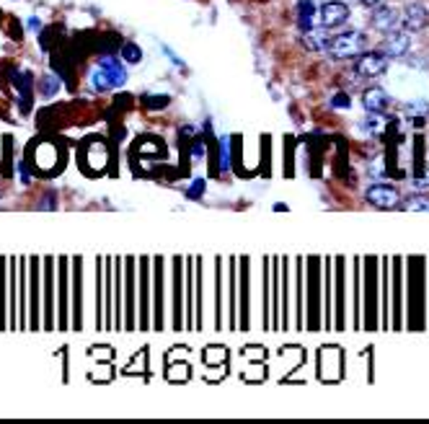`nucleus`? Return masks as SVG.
Listing matches in <instances>:
<instances>
[{"label": "nucleus", "instance_id": "nucleus-1", "mask_svg": "<svg viewBox=\"0 0 429 424\" xmlns=\"http://www.w3.org/2000/svg\"><path fill=\"white\" fill-rule=\"evenodd\" d=\"M124 83H127L124 60H119V57H114V55H101V60L91 70L93 91L107 93V91H114V88H122Z\"/></svg>", "mask_w": 429, "mask_h": 424}, {"label": "nucleus", "instance_id": "nucleus-2", "mask_svg": "<svg viewBox=\"0 0 429 424\" xmlns=\"http://www.w3.org/2000/svg\"><path fill=\"white\" fill-rule=\"evenodd\" d=\"M367 47V36L362 31H342V34L331 36L329 39V52L331 57H337V60H349V57H357L362 55Z\"/></svg>", "mask_w": 429, "mask_h": 424}, {"label": "nucleus", "instance_id": "nucleus-3", "mask_svg": "<svg viewBox=\"0 0 429 424\" xmlns=\"http://www.w3.org/2000/svg\"><path fill=\"white\" fill-rule=\"evenodd\" d=\"M386 70H388V55L383 50H370L357 55L354 73H357L359 78H380Z\"/></svg>", "mask_w": 429, "mask_h": 424}, {"label": "nucleus", "instance_id": "nucleus-4", "mask_svg": "<svg viewBox=\"0 0 429 424\" xmlns=\"http://www.w3.org/2000/svg\"><path fill=\"white\" fill-rule=\"evenodd\" d=\"M347 21H349V6L342 3V0H326L321 6V11H318L321 28H337Z\"/></svg>", "mask_w": 429, "mask_h": 424}, {"label": "nucleus", "instance_id": "nucleus-5", "mask_svg": "<svg viewBox=\"0 0 429 424\" xmlns=\"http://www.w3.org/2000/svg\"><path fill=\"white\" fill-rule=\"evenodd\" d=\"M365 199L372 207H378V210H393V207L401 205V194L388 184L370 186V189L365 191Z\"/></svg>", "mask_w": 429, "mask_h": 424}, {"label": "nucleus", "instance_id": "nucleus-6", "mask_svg": "<svg viewBox=\"0 0 429 424\" xmlns=\"http://www.w3.org/2000/svg\"><path fill=\"white\" fill-rule=\"evenodd\" d=\"M380 50L386 52L388 60H391V57L408 55V50H411V36H408L406 31H401V28H393V31H388V36L383 39Z\"/></svg>", "mask_w": 429, "mask_h": 424}, {"label": "nucleus", "instance_id": "nucleus-7", "mask_svg": "<svg viewBox=\"0 0 429 424\" xmlns=\"http://www.w3.org/2000/svg\"><path fill=\"white\" fill-rule=\"evenodd\" d=\"M401 23L406 31H419L429 23V8L424 3H408L401 14Z\"/></svg>", "mask_w": 429, "mask_h": 424}, {"label": "nucleus", "instance_id": "nucleus-8", "mask_svg": "<svg viewBox=\"0 0 429 424\" xmlns=\"http://www.w3.org/2000/svg\"><path fill=\"white\" fill-rule=\"evenodd\" d=\"M372 26L378 31H393L401 26V14L393 6H375L372 11Z\"/></svg>", "mask_w": 429, "mask_h": 424}, {"label": "nucleus", "instance_id": "nucleus-9", "mask_svg": "<svg viewBox=\"0 0 429 424\" xmlns=\"http://www.w3.org/2000/svg\"><path fill=\"white\" fill-rule=\"evenodd\" d=\"M362 104H365L367 112H386V106L391 104V96H388L386 88L380 85H372L362 93Z\"/></svg>", "mask_w": 429, "mask_h": 424}, {"label": "nucleus", "instance_id": "nucleus-10", "mask_svg": "<svg viewBox=\"0 0 429 424\" xmlns=\"http://www.w3.org/2000/svg\"><path fill=\"white\" fill-rule=\"evenodd\" d=\"M318 23V6L313 0H298V26L300 31H310Z\"/></svg>", "mask_w": 429, "mask_h": 424}, {"label": "nucleus", "instance_id": "nucleus-11", "mask_svg": "<svg viewBox=\"0 0 429 424\" xmlns=\"http://www.w3.org/2000/svg\"><path fill=\"white\" fill-rule=\"evenodd\" d=\"M303 47L310 50V52H323L326 47H329V39H326L323 31L310 28V31H303Z\"/></svg>", "mask_w": 429, "mask_h": 424}, {"label": "nucleus", "instance_id": "nucleus-12", "mask_svg": "<svg viewBox=\"0 0 429 424\" xmlns=\"http://www.w3.org/2000/svg\"><path fill=\"white\" fill-rule=\"evenodd\" d=\"M401 210L406 212H429V194H414L401 202Z\"/></svg>", "mask_w": 429, "mask_h": 424}, {"label": "nucleus", "instance_id": "nucleus-13", "mask_svg": "<svg viewBox=\"0 0 429 424\" xmlns=\"http://www.w3.org/2000/svg\"><path fill=\"white\" fill-rule=\"evenodd\" d=\"M388 122H391V120H388L383 112H370V117L365 120V124H362V127H365L370 134H380L383 129H386Z\"/></svg>", "mask_w": 429, "mask_h": 424}, {"label": "nucleus", "instance_id": "nucleus-14", "mask_svg": "<svg viewBox=\"0 0 429 424\" xmlns=\"http://www.w3.org/2000/svg\"><path fill=\"white\" fill-rule=\"evenodd\" d=\"M217 153H220V161H217V171L220 174H228L233 161H230V140L228 137H222L220 145H217Z\"/></svg>", "mask_w": 429, "mask_h": 424}, {"label": "nucleus", "instance_id": "nucleus-15", "mask_svg": "<svg viewBox=\"0 0 429 424\" xmlns=\"http://www.w3.org/2000/svg\"><path fill=\"white\" fill-rule=\"evenodd\" d=\"M406 114L414 117L416 124H424V120L429 117V104L427 101H411V104L406 106Z\"/></svg>", "mask_w": 429, "mask_h": 424}, {"label": "nucleus", "instance_id": "nucleus-16", "mask_svg": "<svg viewBox=\"0 0 429 424\" xmlns=\"http://www.w3.org/2000/svg\"><path fill=\"white\" fill-rule=\"evenodd\" d=\"M119 52H122L124 63H129V65H137L143 60V50H140L135 42H124L122 47H119Z\"/></svg>", "mask_w": 429, "mask_h": 424}, {"label": "nucleus", "instance_id": "nucleus-17", "mask_svg": "<svg viewBox=\"0 0 429 424\" xmlns=\"http://www.w3.org/2000/svg\"><path fill=\"white\" fill-rule=\"evenodd\" d=\"M189 156H192L194 161H202V158L207 156V137L197 134V137L189 142Z\"/></svg>", "mask_w": 429, "mask_h": 424}, {"label": "nucleus", "instance_id": "nucleus-18", "mask_svg": "<svg viewBox=\"0 0 429 424\" xmlns=\"http://www.w3.org/2000/svg\"><path fill=\"white\" fill-rule=\"evenodd\" d=\"M205 189H207L205 179L197 176L192 184H189V189H186V197H189V199H202V197H205Z\"/></svg>", "mask_w": 429, "mask_h": 424}, {"label": "nucleus", "instance_id": "nucleus-19", "mask_svg": "<svg viewBox=\"0 0 429 424\" xmlns=\"http://www.w3.org/2000/svg\"><path fill=\"white\" fill-rule=\"evenodd\" d=\"M60 88V75L58 73H50L47 78L42 80V93H47V96H55Z\"/></svg>", "mask_w": 429, "mask_h": 424}, {"label": "nucleus", "instance_id": "nucleus-20", "mask_svg": "<svg viewBox=\"0 0 429 424\" xmlns=\"http://www.w3.org/2000/svg\"><path fill=\"white\" fill-rule=\"evenodd\" d=\"M143 104L148 106V109H165V106L171 104V99H168L165 93H161V99H151V96H143Z\"/></svg>", "mask_w": 429, "mask_h": 424}, {"label": "nucleus", "instance_id": "nucleus-21", "mask_svg": "<svg viewBox=\"0 0 429 424\" xmlns=\"http://www.w3.org/2000/svg\"><path fill=\"white\" fill-rule=\"evenodd\" d=\"M331 106H334V109H349L352 106V101H349V96H347V93H334V99H331Z\"/></svg>", "mask_w": 429, "mask_h": 424}, {"label": "nucleus", "instance_id": "nucleus-22", "mask_svg": "<svg viewBox=\"0 0 429 424\" xmlns=\"http://www.w3.org/2000/svg\"><path fill=\"white\" fill-rule=\"evenodd\" d=\"M414 184L419 186V189H422V186H429V174H424V176H419V179H416V181H414Z\"/></svg>", "mask_w": 429, "mask_h": 424}, {"label": "nucleus", "instance_id": "nucleus-23", "mask_svg": "<svg viewBox=\"0 0 429 424\" xmlns=\"http://www.w3.org/2000/svg\"><path fill=\"white\" fill-rule=\"evenodd\" d=\"M359 3H362V6H370V8H375L380 3V0H359Z\"/></svg>", "mask_w": 429, "mask_h": 424}, {"label": "nucleus", "instance_id": "nucleus-24", "mask_svg": "<svg viewBox=\"0 0 429 424\" xmlns=\"http://www.w3.org/2000/svg\"><path fill=\"white\" fill-rule=\"evenodd\" d=\"M29 28H34V31H39V28H42V23L36 21V18H31V21H29Z\"/></svg>", "mask_w": 429, "mask_h": 424}, {"label": "nucleus", "instance_id": "nucleus-25", "mask_svg": "<svg viewBox=\"0 0 429 424\" xmlns=\"http://www.w3.org/2000/svg\"><path fill=\"white\" fill-rule=\"evenodd\" d=\"M0 197H3V191H0Z\"/></svg>", "mask_w": 429, "mask_h": 424}]
</instances>
